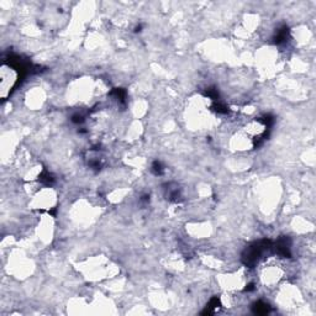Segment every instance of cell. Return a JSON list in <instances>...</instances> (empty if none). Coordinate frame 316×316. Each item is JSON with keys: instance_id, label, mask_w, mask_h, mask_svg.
<instances>
[{"instance_id": "3", "label": "cell", "mask_w": 316, "mask_h": 316, "mask_svg": "<svg viewBox=\"0 0 316 316\" xmlns=\"http://www.w3.org/2000/svg\"><path fill=\"white\" fill-rule=\"evenodd\" d=\"M268 310H269L268 305L264 304V302H262V301H259V302L256 304V313H257V314H267Z\"/></svg>"}, {"instance_id": "4", "label": "cell", "mask_w": 316, "mask_h": 316, "mask_svg": "<svg viewBox=\"0 0 316 316\" xmlns=\"http://www.w3.org/2000/svg\"><path fill=\"white\" fill-rule=\"evenodd\" d=\"M152 171H153V173H155V174H157V176H161V174L163 173V168H162V164H161L159 162H155V163H153V166H152Z\"/></svg>"}, {"instance_id": "6", "label": "cell", "mask_w": 316, "mask_h": 316, "mask_svg": "<svg viewBox=\"0 0 316 316\" xmlns=\"http://www.w3.org/2000/svg\"><path fill=\"white\" fill-rule=\"evenodd\" d=\"M72 121L75 123H82L84 121V119H83L82 115H73V116H72Z\"/></svg>"}, {"instance_id": "1", "label": "cell", "mask_w": 316, "mask_h": 316, "mask_svg": "<svg viewBox=\"0 0 316 316\" xmlns=\"http://www.w3.org/2000/svg\"><path fill=\"white\" fill-rule=\"evenodd\" d=\"M268 248H272V246H270V241H267V240L256 242L252 246L247 247L243 256H242L243 263L248 265V267L254 265L258 262V259L262 257L264 251H267Z\"/></svg>"}, {"instance_id": "5", "label": "cell", "mask_w": 316, "mask_h": 316, "mask_svg": "<svg viewBox=\"0 0 316 316\" xmlns=\"http://www.w3.org/2000/svg\"><path fill=\"white\" fill-rule=\"evenodd\" d=\"M206 95H208L209 98H211L212 100H216V99H217V96H219V94H217V90H216V89H214V88L208 89V91H206Z\"/></svg>"}, {"instance_id": "2", "label": "cell", "mask_w": 316, "mask_h": 316, "mask_svg": "<svg viewBox=\"0 0 316 316\" xmlns=\"http://www.w3.org/2000/svg\"><path fill=\"white\" fill-rule=\"evenodd\" d=\"M286 36H288V29L286 27H283L281 30L277 31V35H275V43H281L286 40Z\"/></svg>"}]
</instances>
